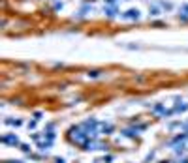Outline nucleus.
I'll return each mask as SVG.
<instances>
[{"label": "nucleus", "instance_id": "nucleus-1", "mask_svg": "<svg viewBox=\"0 0 188 163\" xmlns=\"http://www.w3.org/2000/svg\"><path fill=\"white\" fill-rule=\"evenodd\" d=\"M0 141H2L4 145H11V146L19 145V139H17V135H15V133H8V135H4Z\"/></svg>", "mask_w": 188, "mask_h": 163}, {"label": "nucleus", "instance_id": "nucleus-2", "mask_svg": "<svg viewBox=\"0 0 188 163\" xmlns=\"http://www.w3.org/2000/svg\"><path fill=\"white\" fill-rule=\"evenodd\" d=\"M122 17L130 19V21H135V19H139V11H137V9H128V11L122 13Z\"/></svg>", "mask_w": 188, "mask_h": 163}, {"label": "nucleus", "instance_id": "nucleus-3", "mask_svg": "<svg viewBox=\"0 0 188 163\" xmlns=\"http://www.w3.org/2000/svg\"><path fill=\"white\" fill-rule=\"evenodd\" d=\"M111 131H113V126H111V124H102V133L107 135V133H111Z\"/></svg>", "mask_w": 188, "mask_h": 163}, {"label": "nucleus", "instance_id": "nucleus-4", "mask_svg": "<svg viewBox=\"0 0 188 163\" xmlns=\"http://www.w3.org/2000/svg\"><path fill=\"white\" fill-rule=\"evenodd\" d=\"M173 111H175V113H184V111H188V103H184V105H177Z\"/></svg>", "mask_w": 188, "mask_h": 163}, {"label": "nucleus", "instance_id": "nucleus-5", "mask_svg": "<svg viewBox=\"0 0 188 163\" xmlns=\"http://www.w3.org/2000/svg\"><path fill=\"white\" fill-rule=\"evenodd\" d=\"M6 124H8V126H21L23 120H11V118H8V120H6Z\"/></svg>", "mask_w": 188, "mask_h": 163}, {"label": "nucleus", "instance_id": "nucleus-6", "mask_svg": "<svg viewBox=\"0 0 188 163\" xmlns=\"http://www.w3.org/2000/svg\"><path fill=\"white\" fill-rule=\"evenodd\" d=\"M105 13H107V17H115L117 9H115V8H107V9H105Z\"/></svg>", "mask_w": 188, "mask_h": 163}, {"label": "nucleus", "instance_id": "nucleus-7", "mask_svg": "<svg viewBox=\"0 0 188 163\" xmlns=\"http://www.w3.org/2000/svg\"><path fill=\"white\" fill-rule=\"evenodd\" d=\"M21 150H23V152H30V146H28V145H21Z\"/></svg>", "mask_w": 188, "mask_h": 163}, {"label": "nucleus", "instance_id": "nucleus-8", "mask_svg": "<svg viewBox=\"0 0 188 163\" xmlns=\"http://www.w3.org/2000/svg\"><path fill=\"white\" fill-rule=\"evenodd\" d=\"M100 71H89V77H98Z\"/></svg>", "mask_w": 188, "mask_h": 163}, {"label": "nucleus", "instance_id": "nucleus-9", "mask_svg": "<svg viewBox=\"0 0 188 163\" xmlns=\"http://www.w3.org/2000/svg\"><path fill=\"white\" fill-rule=\"evenodd\" d=\"M183 17H184V19H188V6L184 8V11H183Z\"/></svg>", "mask_w": 188, "mask_h": 163}, {"label": "nucleus", "instance_id": "nucleus-10", "mask_svg": "<svg viewBox=\"0 0 188 163\" xmlns=\"http://www.w3.org/2000/svg\"><path fill=\"white\" fill-rule=\"evenodd\" d=\"M57 163H64V159L62 158H57Z\"/></svg>", "mask_w": 188, "mask_h": 163}, {"label": "nucleus", "instance_id": "nucleus-11", "mask_svg": "<svg viewBox=\"0 0 188 163\" xmlns=\"http://www.w3.org/2000/svg\"><path fill=\"white\" fill-rule=\"evenodd\" d=\"M179 163H188V159H181V161Z\"/></svg>", "mask_w": 188, "mask_h": 163}, {"label": "nucleus", "instance_id": "nucleus-12", "mask_svg": "<svg viewBox=\"0 0 188 163\" xmlns=\"http://www.w3.org/2000/svg\"><path fill=\"white\" fill-rule=\"evenodd\" d=\"M186 133H188V124H186Z\"/></svg>", "mask_w": 188, "mask_h": 163}, {"label": "nucleus", "instance_id": "nucleus-13", "mask_svg": "<svg viewBox=\"0 0 188 163\" xmlns=\"http://www.w3.org/2000/svg\"><path fill=\"white\" fill-rule=\"evenodd\" d=\"M162 163H169V161H162Z\"/></svg>", "mask_w": 188, "mask_h": 163}]
</instances>
